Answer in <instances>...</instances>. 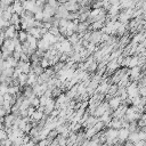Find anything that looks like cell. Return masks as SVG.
I'll use <instances>...</instances> for the list:
<instances>
[{
	"label": "cell",
	"instance_id": "1",
	"mask_svg": "<svg viewBox=\"0 0 146 146\" xmlns=\"http://www.w3.org/2000/svg\"><path fill=\"white\" fill-rule=\"evenodd\" d=\"M106 102H107V104H108V106H110V108H111V111H112V112H113V111H115L116 108H119V107L122 105V100H121V98H120L119 96L111 97V98H110V99H107Z\"/></svg>",
	"mask_w": 146,
	"mask_h": 146
},
{
	"label": "cell",
	"instance_id": "2",
	"mask_svg": "<svg viewBox=\"0 0 146 146\" xmlns=\"http://www.w3.org/2000/svg\"><path fill=\"white\" fill-rule=\"evenodd\" d=\"M102 38H103V32L102 31H91L90 34V42L95 43V44H99L102 43Z\"/></svg>",
	"mask_w": 146,
	"mask_h": 146
},
{
	"label": "cell",
	"instance_id": "3",
	"mask_svg": "<svg viewBox=\"0 0 146 146\" xmlns=\"http://www.w3.org/2000/svg\"><path fill=\"white\" fill-rule=\"evenodd\" d=\"M64 6L68 13H79V10H80L79 2H76V1H66L64 3Z\"/></svg>",
	"mask_w": 146,
	"mask_h": 146
},
{
	"label": "cell",
	"instance_id": "4",
	"mask_svg": "<svg viewBox=\"0 0 146 146\" xmlns=\"http://www.w3.org/2000/svg\"><path fill=\"white\" fill-rule=\"evenodd\" d=\"M5 36H6V39H15L18 36V31L16 30L15 26L10 25L5 30Z\"/></svg>",
	"mask_w": 146,
	"mask_h": 146
},
{
	"label": "cell",
	"instance_id": "5",
	"mask_svg": "<svg viewBox=\"0 0 146 146\" xmlns=\"http://www.w3.org/2000/svg\"><path fill=\"white\" fill-rule=\"evenodd\" d=\"M129 136H130V131H129V129H127V128H121V129L119 130L117 139H119L120 141H122V143H125V141L128 140Z\"/></svg>",
	"mask_w": 146,
	"mask_h": 146
},
{
	"label": "cell",
	"instance_id": "6",
	"mask_svg": "<svg viewBox=\"0 0 146 146\" xmlns=\"http://www.w3.org/2000/svg\"><path fill=\"white\" fill-rule=\"evenodd\" d=\"M17 67H18V68L22 71V73H24V74H30V72H31V63H24V62L18 60Z\"/></svg>",
	"mask_w": 146,
	"mask_h": 146
},
{
	"label": "cell",
	"instance_id": "7",
	"mask_svg": "<svg viewBox=\"0 0 146 146\" xmlns=\"http://www.w3.org/2000/svg\"><path fill=\"white\" fill-rule=\"evenodd\" d=\"M13 9H14V14H17L18 16H21L24 13V8L22 6V1H15V2H13Z\"/></svg>",
	"mask_w": 146,
	"mask_h": 146
},
{
	"label": "cell",
	"instance_id": "8",
	"mask_svg": "<svg viewBox=\"0 0 146 146\" xmlns=\"http://www.w3.org/2000/svg\"><path fill=\"white\" fill-rule=\"evenodd\" d=\"M108 128H112V129H115V130H120L122 128V119L119 120V119H113L110 124L107 125Z\"/></svg>",
	"mask_w": 146,
	"mask_h": 146
},
{
	"label": "cell",
	"instance_id": "9",
	"mask_svg": "<svg viewBox=\"0 0 146 146\" xmlns=\"http://www.w3.org/2000/svg\"><path fill=\"white\" fill-rule=\"evenodd\" d=\"M98 132L96 131V129L92 127V128H88V129H86L84 130V135H86V138L87 139H91L94 136H96Z\"/></svg>",
	"mask_w": 146,
	"mask_h": 146
},
{
	"label": "cell",
	"instance_id": "10",
	"mask_svg": "<svg viewBox=\"0 0 146 146\" xmlns=\"http://www.w3.org/2000/svg\"><path fill=\"white\" fill-rule=\"evenodd\" d=\"M27 38H29V34H27L26 31H24V30L18 31V39H19L21 43H25L27 41Z\"/></svg>",
	"mask_w": 146,
	"mask_h": 146
},
{
	"label": "cell",
	"instance_id": "11",
	"mask_svg": "<svg viewBox=\"0 0 146 146\" xmlns=\"http://www.w3.org/2000/svg\"><path fill=\"white\" fill-rule=\"evenodd\" d=\"M40 65H41V67H42L43 70H47V68L50 67V62H49V59L42 57L41 60H40Z\"/></svg>",
	"mask_w": 146,
	"mask_h": 146
},
{
	"label": "cell",
	"instance_id": "12",
	"mask_svg": "<svg viewBox=\"0 0 146 146\" xmlns=\"http://www.w3.org/2000/svg\"><path fill=\"white\" fill-rule=\"evenodd\" d=\"M8 89H9V86L7 83H0V94L2 96L8 92Z\"/></svg>",
	"mask_w": 146,
	"mask_h": 146
},
{
	"label": "cell",
	"instance_id": "13",
	"mask_svg": "<svg viewBox=\"0 0 146 146\" xmlns=\"http://www.w3.org/2000/svg\"><path fill=\"white\" fill-rule=\"evenodd\" d=\"M49 33L52 34L54 36H59V35H60V33H59V29L56 27V26H51V29L49 30Z\"/></svg>",
	"mask_w": 146,
	"mask_h": 146
},
{
	"label": "cell",
	"instance_id": "14",
	"mask_svg": "<svg viewBox=\"0 0 146 146\" xmlns=\"http://www.w3.org/2000/svg\"><path fill=\"white\" fill-rule=\"evenodd\" d=\"M36 146H40V145H36Z\"/></svg>",
	"mask_w": 146,
	"mask_h": 146
},
{
	"label": "cell",
	"instance_id": "15",
	"mask_svg": "<svg viewBox=\"0 0 146 146\" xmlns=\"http://www.w3.org/2000/svg\"><path fill=\"white\" fill-rule=\"evenodd\" d=\"M0 9H1V7H0Z\"/></svg>",
	"mask_w": 146,
	"mask_h": 146
}]
</instances>
